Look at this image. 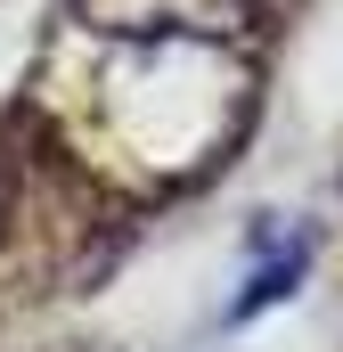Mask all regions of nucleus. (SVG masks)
<instances>
[{"instance_id":"f257e3e1","label":"nucleus","mask_w":343,"mask_h":352,"mask_svg":"<svg viewBox=\"0 0 343 352\" xmlns=\"http://www.w3.org/2000/svg\"><path fill=\"white\" fill-rule=\"evenodd\" d=\"M294 278H303V246H286V254H278V263H270V270H261V278H254V287L237 295V320H254L261 303H278V295H286Z\"/></svg>"},{"instance_id":"f03ea898","label":"nucleus","mask_w":343,"mask_h":352,"mask_svg":"<svg viewBox=\"0 0 343 352\" xmlns=\"http://www.w3.org/2000/svg\"><path fill=\"white\" fill-rule=\"evenodd\" d=\"M8 205H16V173H8V156H0V230H8Z\"/></svg>"}]
</instances>
